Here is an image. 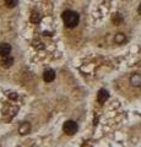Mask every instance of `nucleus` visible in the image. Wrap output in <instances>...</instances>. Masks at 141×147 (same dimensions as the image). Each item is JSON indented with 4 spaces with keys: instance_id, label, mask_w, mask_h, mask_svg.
<instances>
[{
    "instance_id": "1",
    "label": "nucleus",
    "mask_w": 141,
    "mask_h": 147,
    "mask_svg": "<svg viewBox=\"0 0 141 147\" xmlns=\"http://www.w3.org/2000/svg\"><path fill=\"white\" fill-rule=\"evenodd\" d=\"M63 21H64L65 26L67 28H74L79 25V21H80V16L79 13L72 11V10H66L63 12Z\"/></svg>"
},
{
    "instance_id": "2",
    "label": "nucleus",
    "mask_w": 141,
    "mask_h": 147,
    "mask_svg": "<svg viewBox=\"0 0 141 147\" xmlns=\"http://www.w3.org/2000/svg\"><path fill=\"white\" fill-rule=\"evenodd\" d=\"M63 129H64V131L66 132L67 135H74L75 132L77 131L79 126H77V124L74 120H67V121L64 123V126H63Z\"/></svg>"
},
{
    "instance_id": "3",
    "label": "nucleus",
    "mask_w": 141,
    "mask_h": 147,
    "mask_svg": "<svg viewBox=\"0 0 141 147\" xmlns=\"http://www.w3.org/2000/svg\"><path fill=\"white\" fill-rule=\"evenodd\" d=\"M54 79H55V72H54V70H52V69H47V70L43 72V80L45 82H52V81H54Z\"/></svg>"
},
{
    "instance_id": "4",
    "label": "nucleus",
    "mask_w": 141,
    "mask_h": 147,
    "mask_svg": "<svg viewBox=\"0 0 141 147\" xmlns=\"http://www.w3.org/2000/svg\"><path fill=\"white\" fill-rule=\"evenodd\" d=\"M108 97H109V93H108V91L107 90H99L98 91V94H97V100H98V103H101V104H103V103H106V100L108 99Z\"/></svg>"
},
{
    "instance_id": "5",
    "label": "nucleus",
    "mask_w": 141,
    "mask_h": 147,
    "mask_svg": "<svg viewBox=\"0 0 141 147\" xmlns=\"http://www.w3.org/2000/svg\"><path fill=\"white\" fill-rule=\"evenodd\" d=\"M11 52V45L7 44V43H1L0 44V57H7L10 55Z\"/></svg>"
},
{
    "instance_id": "6",
    "label": "nucleus",
    "mask_w": 141,
    "mask_h": 147,
    "mask_svg": "<svg viewBox=\"0 0 141 147\" xmlns=\"http://www.w3.org/2000/svg\"><path fill=\"white\" fill-rule=\"evenodd\" d=\"M130 84L134 87H140L141 86V75L140 74H134V75H131Z\"/></svg>"
},
{
    "instance_id": "7",
    "label": "nucleus",
    "mask_w": 141,
    "mask_h": 147,
    "mask_svg": "<svg viewBox=\"0 0 141 147\" xmlns=\"http://www.w3.org/2000/svg\"><path fill=\"white\" fill-rule=\"evenodd\" d=\"M12 64H13V59L10 57V55L1 58V65H3V67H10Z\"/></svg>"
},
{
    "instance_id": "8",
    "label": "nucleus",
    "mask_w": 141,
    "mask_h": 147,
    "mask_svg": "<svg viewBox=\"0 0 141 147\" xmlns=\"http://www.w3.org/2000/svg\"><path fill=\"white\" fill-rule=\"evenodd\" d=\"M30 131V124L28 123H24L22 125L20 126V134L21 135H25Z\"/></svg>"
},
{
    "instance_id": "9",
    "label": "nucleus",
    "mask_w": 141,
    "mask_h": 147,
    "mask_svg": "<svg viewBox=\"0 0 141 147\" xmlns=\"http://www.w3.org/2000/svg\"><path fill=\"white\" fill-rule=\"evenodd\" d=\"M112 21H113V24L119 25L120 22H123V16L120 15V13H114L113 17H112Z\"/></svg>"
},
{
    "instance_id": "10",
    "label": "nucleus",
    "mask_w": 141,
    "mask_h": 147,
    "mask_svg": "<svg viewBox=\"0 0 141 147\" xmlns=\"http://www.w3.org/2000/svg\"><path fill=\"white\" fill-rule=\"evenodd\" d=\"M17 4H19V0H5V5L7 7H10V9L15 7Z\"/></svg>"
},
{
    "instance_id": "11",
    "label": "nucleus",
    "mask_w": 141,
    "mask_h": 147,
    "mask_svg": "<svg viewBox=\"0 0 141 147\" xmlns=\"http://www.w3.org/2000/svg\"><path fill=\"white\" fill-rule=\"evenodd\" d=\"M114 40H115V43L120 44V43H123V42H125V36L123 34V33H118V34L115 36Z\"/></svg>"
},
{
    "instance_id": "12",
    "label": "nucleus",
    "mask_w": 141,
    "mask_h": 147,
    "mask_svg": "<svg viewBox=\"0 0 141 147\" xmlns=\"http://www.w3.org/2000/svg\"><path fill=\"white\" fill-rule=\"evenodd\" d=\"M31 21L33 22V24H37V22L40 21V16L38 12H32V16H31Z\"/></svg>"
},
{
    "instance_id": "13",
    "label": "nucleus",
    "mask_w": 141,
    "mask_h": 147,
    "mask_svg": "<svg viewBox=\"0 0 141 147\" xmlns=\"http://www.w3.org/2000/svg\"><path fill=\"white\" fill-rule=\"evenodd\" d=\"M138 11H139V13H140V15H141V5L139 6V9H138Z\"/></svg>"
}]
</instances>
